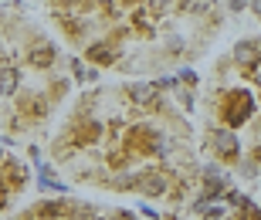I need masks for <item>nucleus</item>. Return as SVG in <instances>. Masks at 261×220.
Masks as SVG:
<instances>
[{
  "mask_svg": "<svg viewBox=\"0 0 261 220\" xmlns=\"http://www.w3.org/2000/svg\"><path fill=\"white\" fill-rule=\"evenodd\" d=\"M143 193H163V180H160V176H146L143 180Z\"/></svg>",
  "mask_w": 261,
  "mask_h": 220,
  "instance_id": "f257e3e1",
  "label": "nucleus"
},
{
  "mask_svg": "<svg viewBox=\"0 0 261 220\" xmlns=\"http://www.w3.org/2000/svg\"><path fill=\"white\" fill-rule=\"evenodd\" d=\"M254 10H258V14H261V0H254Z\"/></svg>",
  "mask_w": 261,
  "mask_h": 220,
  "instance_id": "f03ea898",
  "label": "nucleus"
}]
</instances>
